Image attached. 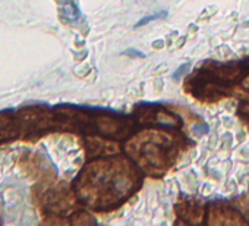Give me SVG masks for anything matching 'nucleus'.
I'll use <instances>...</instances> for the list:
<instances>
[{"label":"nucleus","mask_w":249,"mask_h":226,"mask_svg":"<svg viewBox=\"0 0 249 226\" xmlns=\"http://www.w3.org/2000/svg\"><path fill=\"white\" fill-rule=\"evenodd\" d=\"M142 182V169L129 156L108 154L84 168L76 181V195L88 207L108 211L137 192Z\"/></svg>","instance_id":"nucleus-1"},{"label":"nucleus","mask_w":249,"mask_h":226,"mask_svg":"<svg viewBox=\"0 0 249 226\" xmlns=\"http://www.w3.org/2000/svg\"><path fill=\"white\" fill-rule=\"evenodd\" d=\"M185 144L188 141L178 128L151 127L132 134L126 140L124 150L142 172L161 176L176 162Z\"/></svg>","instance_id":"nucleus-2"},{"label":"nucleus","mask_w":249,"mask_h":226,"mask_svg":"<svg viewBox=\"0 0 249 226\" xmlns=\"http://www.w3.org/2000/svg\"><path fill=\"white\" fill-rule=\"evenodd\" d=\"M246 75L243 62L208 60L186 78L185 90L202 103H215L231 95L234 85Z\"/></svg>","instance_id":"nucleus-3"},{"label":"nucleus","mask_w":249,"mask_h":226,"mask_svg":"<svg viewBox=\"0 0 249 226\" xmlns=\"http://www.w3.org/2000/svg\"><path fill=\"white\" fill-rule=\"evenodd\" d=\"M135 121L138 125L147 127H161V128H180L182 122L180 118L167 109L160 106L147 104L142 109H137L135 112Z\"/></svg>","instance_id":"nucleus-4"},{"label":"nucleus","mask_w":249,"mask_h":226,"mask_svg":"<svg viewBox=\"0 0 249 226\" xmlns=\"http://www.w3.org/2000/svg\"><path fill=\"white\" fill-rule=\"evenodd\" d=\"M208 223H217V225H226V223H248L246 219L242 217L236 210L230 208L229 206L221 204H210L208 206Z\"/></svg>","instance_id":"nucleus-5"},{"label":"nucleus","mask_w":249,"mask_h":226,"mask_svg":"<svg viewBox=\"0 0 249 226\" xmlns=\"http://www.w3.org/2000/svg\"><path fill=\"white\" fill-rule=\"evenodd\" d=\"M176 213L185 219V222L188 223H198L202 220V214H204V207L199 201L188 198L185 201H179L176 206Z\"/></svg>","instance_id":"nucleus-6"},{"label":"nucleus","mask_w":249,"mask_h":226,"mask_svg":"<svg viewBox=\"0 0 249 226\" xmlns=\"http://www.w3.org/2000/svg\"><path fill=\"white\" fill-rule=\"evenodd\" d=\"M166 17H167V12H164V11H161V12H159V14H154V15H150V17H145V18L140 19V21L135 24V28H140V27H142V25H147L148 22L156 21V19H163V18H166Z\"/></svg>","instance_id":"nucleus-7"},{"label":"nucleus","mask_w":249,"mask_h":226,"mask_svg":"<svg viewBox=\"0 0 249 226\" xmlns=\"http://www.w3.org/2000/svg\"><path fill=\"white\" fill-rule=\"evenodd\" d=\"M11 132V119L0 116V140L8 137Z\"/></svg>","instance_id":"nucleus-8"},{"label":"nucleus","mask_w":249,"mask_h":226,"mask_svg":"<svg viewBox=\"0 0 249 226\" xmlns=\"http://www.w3.org/2000/svg\"><path fill=\"white\" fill-rule=\"evenodd\" d=\"M239 116H240V119L246 124V127L249 128V103L242 101V103L239 104Z\"/></svg>","instance_id":"nucleus-9"},{"label":"nucleus","mask_w":249,"mask_h":226,"mask_svg":"<svg viewBox=\"0 0 249 226\" xmlns=\"http://www.w3.org/2000/svg\"><path fill=\"white\" fill-rule=\"evenodd\" d=\"M124 55H128V56H138V57H144V53H140V52H137V50H134V49H131V50H128V52H124Z\"/></svg>","instance_id":"nucleus-10"},{"label":"nucleus","mask_w":249,"mask_h":226,"mask_svg":"<svg viewBox=\"0 0 249 226\" xmlns=\"http://www.w3.org/2000/svg\"><path fill=\"white\" fill-rule=\"evenodd\" d=\"M242 84H243V87H245V90L249 93V75H246L245 76V79L242 81Z\"/></svg>","instance_id":"nucleus-11"},{"label":"nucleus","mask_w":249,"mask_h":226,"mask_svg":"<svg viewBox=\"0 0 249 226\" xmlns=\"http://www.w3.org/2000/svg\"><path fill=\"white\" fill-rule=\"evenodd\" d=\"M243 65H245V68H246V71H248V75H249V59H246V60L243 62Z\"/></svg>","instance_id":"nucleus-12"}]
</instances>
